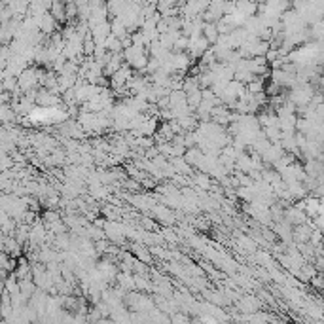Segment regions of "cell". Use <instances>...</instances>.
<instances>
[{"instance_id":"6da1fadb","label":"cell","mask_w":324,"mask_h":324,"mask_svg":"<svg viewBox=\"0 0 324 324\" xmlns=\"http://www.w3.org/2000/svg\"><path fill=\"white\" fill-rule=\"evenodd\" d=\"M284 220H286L292 228H296V226L305 224L307 214H305V210L303 209H298V207H288V209L284 210Z\"/></svg>"},{"instance_id":"7a4b0ae2","label":"cell","mask_w":324,"mask_h":324,"mask_svg":"<svg viewBox=\"0 0 324 324\" xmlns=\"http://www.w3.org/2000/svg\"><path fill=\"white\" fill-rule=\"evenodd\" d=\"M61 101L63 99L59 95H55V93H51L48 89L36 91V104H40V106H51V104H57Z\"/></svg>"},{"instance_id":"3957f363","label":"cell","mask_w":324,"mask_h":324,"mask_svg":"<svg viewBox=\"0 0 324 324\" xmlns=\"http://www.w3.org/2000/svg\"><path fill=\"white\" fill-rule=\"evenodd\" d=\"M315 229L311 226H307V224H301V226H296L294 228V243L296 245H305L311 241V235Z\"/></svg>"},{"instance_id":"277c9868","label":"cell","mask_w":324,"mask_h":324,"mask_svg":"<svg viewBox=\"0 0 324 324\" xmlns=\"http://www.w3.org/2000/svg\"><path fill=\"white\" fill-rule=\"evenodd\" d=\"M152 216L157 218V220L163 222V224H173L174 222L173 210L167 209V207H154V209H152Z\"/></svg>"},{"instance_id":"5b68a950","label":"cell","mask_w":324,"mask_h":324,"mask_svg":"<svg viewBox=\"0 0 324 324\" xmlns=\"http://www.w3.org/2000/svg\"><path fill=\"white\" fill-rule=\"evenodd\" d=\"M49 13L53 15V19L57 21V23H66V21H68V17H66V4L65 2H53Z\"/></svg>"},{"instance_id":"8992f818","label":"cell","mask_w":324,"mask_h":324,"mask_svg":"<svg viewBox=\"0 0 324 324\" xmlns=\"http://www.w3.org/2000/svg\"><path fill=\"white\" fill-rule=\"evenodd\" d=\"M203 36L207 38V42L209 44H218V40H220V32H218L216 23H205Z\"/></svg>"},{"instance_id":"52a82bcc","label":"cell","mask_w":324,"mask_h":324,"mask_svg":"<svg viewBox=\"0 0 324 324\" xmlns=\"http://www.w3.org/2000/svg\"><path fill=\"white\" fill-rule=\"evenodd\" d=\"M193 178L197 182L199 188H205V190H210V178L207 173H195L193 174Z\"/></svg>"},{"instance_id":"ba28073f","label":"cell","mask_w":324,"mask_h":324,"mask_svg":"<svg viewBox=\"0 0 324 324\" xmlns=\"http://www.w3.org/2000/svg\"><path fill=\"white\" fill-rule=\"evenodd\" d=\"M131 250H133V254H135L137 258L142 260V262H150V252L146 250V248H142L140 245H133Z\"/></svg>"},{"instance_id":"9c48e42d","label":"cell","mask_w":324,"mask_h":324,"mask_svg":"<svg viewBox=\"0 0 324 324\" xmlns=\"http://www.w3.org/2000/svg\"><path fill=\"white\" fill-rule=\"evenodd\" d=\"M315 195H318V197H324V182L322 184H318L317 192H315Z\"/></svg>"},{"instance_id":"30bf717a","label":"cell","mask_w":324,"mask_h":324,"mask_svg":"<svg viewBox=\"0 0 324 324\" xmlns=\"http://www.w3.org/2000/svg\"><path fill=\"white\" fill-rule=\"evenodd\" d=\"M322 248H324V241H322Z\"/></svg>"}]
</instances>
